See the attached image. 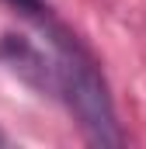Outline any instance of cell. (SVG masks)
Listing matches in <instances>:
<instances>
[{"instance_id":"cell-3","label":"cell","mask_w":146,"mask_h":149,"mask_svg":"<svg viewBox=\"0 0 146 149\" xmlns=\"http://www.w3.org/2000/svg\"><path fill=\"white\" fill-rule=\"evenodd\" d=\"M4 142H7V139H4V135H0V146H4Z\"/></svg>"},{"instance_id":"cell-2","label":"cell","mask_w":146,"mask_h":149,"mask_svg":"<svg viewBox=\"0 0 146 149\" xmlns=\"http://www.w3.org/2000/svg\"><path fill=\"white\" fill-rule=\"evenodd\" d=\"M4 3H11V7L21 10L25 17H35L42 24H49V7H45V0H4Z\"/></svg>"},{"instance_id":"cell-1","label":"cell","mask_w":146,"mask_h":149,"mask_svg":"<svg viewBox=\"0 0 146 149\" xmlns=\"http://www.w3.org/2000/svg\"><path fill=\"white\" fill-rule=\"evenodd\" d=\"M52 80L63 94V101L70 104V111L77 114L80 128L87 132L91 142L98 146H118L122 142V132L115 125V111H111L108 90H105V80L98 73L94 59L73 42L66 31L52 28Z\"/></svg>"}]
</instances>
